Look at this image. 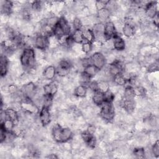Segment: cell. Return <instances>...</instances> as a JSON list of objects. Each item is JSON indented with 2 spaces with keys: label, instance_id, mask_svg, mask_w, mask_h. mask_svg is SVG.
Here are the masks:
<instances>
[{
  "label": "cell",
  "instance_id": "6da1fadb",
  "mask_svg": "<svg viewBox=\"0 0 159 159\" xmlns=\"http://www.w3.org/2000/svg\"><path fill=\"white\" fill-rule=\"evenodd\" d=\"M51 134L53 139L58 143L70 142L74 137V133L69 127H63L55 124L52 128Z\"/></svg>",
  "mask_w": 159,
  "mask_h": 159
},
{
  "label": "cell",
  "instance_id": "7a4b0ae2",
  "mask_svg": "<svg viewBox=\"0 0 159 159\" xmlns=\"http://www.w3.org/2000/svg\"><path fill=\"white\" fill-rule=\"evenodd\" d=\"M19 59L21 66L26 72L36 66V55L35 50L32 47L24 48L20 55Z\"/></svg>",
  "mask_w": 159,
  "mask_h": 159
},
{
  "label": "cell",
  "instance_id": "3957f363",
  "mask_svg": "<svg viewBox=\"0 0 159 159\" xmlns=\"http://www.w3.org/2000/svg\"><path fill=\"white\" fill-rule=\"evenodd\" d=\"M99 116L106 122L111 123L115 118L116 112L113 102L104 101L100 106Z\"/></svg>",
  "mask_w": 159,
  "mask_h": 159
},
{
  "label": "cell",
  "instance_id": "277c9868",
  "mask_svg": "<svg viewBox=\"0 0 159 159\" xmlns=\"http://www.w3.org/2000/svg\"><path fill=\"white\" fill-rule=\"evenodd\" d=\"M34 46L36 49L45 51L50 47V37L41 33H37L34 37Z\"/></svg>",
  "mask_w": 159,
  "mask_h": 159
},
{
  "label": "cell",
  "instance_id": "5b68a950",
  "mask_svg": "<svg viewBox=\"0 0 159 159\" xmlns=\"http://www.w3.org/2000/svg\"><path fill=\"white\" fill-rule=\"evenodd\" d=\"M91 63L96 66L99 71L106 65V58L101 52H96L89 56Z\"/></svg>",
  "mask_w": 159,
  "mask_h": 159
},
{
  "label": "cell",
  "instance_id": "8992f818",
  "mask_svg": "<svg viewBox=\"0 0 159 159\" xmlns=\"http://www.w3.org/2000/svg\"><path fill=\"white\" fill-rule=\"evenodd\" d=\"M39 119L40 124L43 127H47L48 125L51 121L52 115L50 112V109L49 107L46 106H42L39 112Z\"/></svg>",
  "mask_w": 159,
  "mask_h": 159
},
{
  "label": "cell",
  "instance_id": "52a82bcc",
  "mask_svg": "<svg viewBox=\"0 0 159 159\" xmlns=\"http://www.w3.org/2000/svg\"><path fill=\"white\" fill-rule=\"evenodd\" d=\"M158 2L157 1L147 2L143 7L146 17L152 19L158 14Z\"/></svg>",
  "mask_w": 159,
  "mask_h": 159
},
{
  "label": "cell",
  "instance_id": "ba28073f",
  "mask_svg": "<svg viewBox=\"0 0 159 159\" xmlns=\"http://www.w3.org/2000/svg\"><path fill=\"white\" fill-rule=\"evenodd\" d=\"M38 88L37 86L32 81H29L21 87L20 91L24 95V98H28L30 99L37 93Z\"/></svg>",
  "mask_w": 159,
  "mask_h": 159
},
{
  "label": "cell",
  "instance_id": "9c48e42d",
  "mask_svg": "<svg viewBox=\"0 0 159 159\" xmlns=\"http://www.w3.org/2000/svg\"><path fill=\"white\" fill-rule=\"evenodd\" d=\"M119 32L116 28L115 24L111 20H108L104 23V37L106 40L112 39Z\"/></svg>",
  "mask_w": 159,
  "mask_h": 159
},
{
  "label": "cell",
  "instance_id": "30bf717a",
  "mask_svg": "<svg viewBox=\"0 0 159 159\" xmlns=\"http://www.w3.org/2000/svg\"><path fill=\"white\" fill-rule=\"evenodd\" d=\"M43 93L45 95L55 97L58 93V83L57 80H53L46 83L42 86Z\"/></svg>",
  "mask_w": 159,
  "mask_h": 159
},
{
  "label": "cell",
  "instance_id": "8fae6325",
  "mask_svg": "<svg viewBox=\"0 0 159 159\" xmlns=\"http://www.w3.org/2000/svg\"><path fill=\"white\" fill-rule=\"evenodd\" d=\"M81 138L84 144L90 149L95 148L97 144V139L94 134H91L86 130L83 131L81 134Z\"/></svg>",
  "mask_w": 159,
  "mask_h": 159
},
{
  "label": "cell",
  "instance_id": "7c38bea8",
  "mask_svg": "<svg viewBox=\"0 0 159 159\" xmlns=\"http://www.w3.org/2000/svg\"><path fill=\"white\" fill-rule=\"evenodd\" d=\"M137 102L134 99H123L120 101V107H121L129 114H132L135 109Z\"/></svg>",
  "mask_w": 159,
  "mask_h": 159
},
{
  "label": "cell",
  "instance_id": "4fadbf2b",
  "mask_svg": "<svg viewBox=\"0 0 159 159\" xmlns=\"http://www.w3.org/2000/svg\"><path fill=\"white\" fill-rule=\"evenodd\" d=\"M112 43L113 49L118 52H122L126 48V42L122 38L119 32H117V34L112 39Z\"/></svg>",
  "mask_w": 159,
  "mask_h": 159
},
{
  "label": "cell",
  "instance_id": "5bb4252c",
  "mask_svg": "<svg viewBox=\"0 0 159 159\" xmlns=\"http://www.w3.org/2000/svg\"><path fill=\"white\" fill-rule=\"evenodd\" d=\"M42 73L44 80L51 81L57 75V68L53 65H48L43 70Z\"/></svg>",
  "mask_w": 159,
  "mask_h": 159
},
{
  "label": "cell",
  "instance_id": "9a60e30c",
  "mask_svg": "<svg viewBox=\"0 0 159 159\" xmlns=\"http://www.w3.org/2000/svg\"><path fill=\"white\" fill-rule=\"evenodd\" d=\"M10 62L8 57L3 54H1L0 57V74L1 78L5 77L8 72L10 66Z\"/></svg>",
  "mask_w": 159,
  "mask_h": 159
},
{
  "label": "cell",
  "instance_id": "2e32d148",
  "mask_svg": "<svg viewBox=\"0 0 159 159\" xmlns=\"http://www.w3.org/2000/svg\"><path fill=\"white\" fill-rule=\"evenodd\" d=\"M58 24L62 29L65 36L70 35L71 34V25L70 24L68 20H67V19L64 16L60 17Z\"/></svg>",
  "mask_w": 159,
  "mask_h": 159
},
{
  "label": "cell",
  "instance_id": "e0dca14e",
  "mask_svg": "<svg viewBox=\"0 0 159 159\" xmlns=\"http://www.w3.org/2000/svg\"><path fill=\"white\" fill-rule=\"evenodd\" d=\"M111 12L107 8H103L100 10L97 11L96 12V17L98 20V22L105 23L106 22L109 20V19L111 16Z\"/></svg>",
  "mask_w": 159,
  "mask_h": 159
},
{
  "label": "cell",
  "instance_id": "ac0fdd59",
  "mask_svg": "<svg viewBox=\"0 0 159 159\" xmlns=\"http://www.w3.org/2000/svg\"><path fill=\"white\" fill-rule=\"evenodd\" d=\"M1 11L2 15L9 16L11 15L13 11L14 3L11 1H2L1 2Z\"/></svg>",
  "mask_w": 159,
  "mask_h": 159
},
{
  "label": "cell",
  "instance_id": "d6986e66",
  "mask_svg": "<svg viewBox=\"0 0 159 159\" xmlns=\"http://www.w3.org/2000/svg\"><path fill=\"white\" fill-rule=\"evenodd\" d=\"M4 112L7 118H9L13 120L16 125L18 124V123L19 122V115L18 111L11 107H7L4 110Z\"/></svg>",
  "mask_w": 159,
  "mask_h": 159
},
{
  "label": "cell",
  "instance_id": "ffe728a7",
  "mask_svg": "<svg viewBox=\"0 0 159 159\" xmlns=\"http://www.w3.org/2000/svg\"><path fill=\"white\" fill-rule=\"evenodd\" d=\"M88 87L83 84H79L75 87L73 91V95L78 98H84L88 94Z\"/></svg>",
  "mask_w": 159,
  "mask_h": 159
},
{
  "label": "cell",
  "instance_id": "44dd1931",
  "mask_svg": "<svg viewBox=\"0 0 159 159\" xmlns=\"http://www.w3.org/2000/svg\"><path fill=\"white\" fill-rule=\"evenodd\" d=\"M122 97L123 99H134L136 97L134 88L129 84L125 85Z\"/></svg>",
  "mask_w": 159,
  "mask_h": 159
},
{
  "label": "cell",
  "instance_id": "7402d4cb",
  "mask_svg": "<svg viewBox=\"0 0 159 159\" xmlns=\"http://www.w3.org/2000/svg\"><path fill=\"white\" fill-rule=\"evenodd\" d=\"M91 99L93 104L98 107H100L102 104L104 102V93L99 91L93 93Z\"/></svg>",
  "mask_w": 159,
  "mask_h": 159
},
{
  "label": "cell",
  "instance_id": "603a6c76",
  "mask_svg": "<svg viewBox=\"0 0 159 159\" xmlns=\"http://www.w3.org/2000/svg\"><path fill=\"white\" fill-rule=\"evenodd\" d=\"M121 30L123 35H124L127 38L132 37L135 35L136 31L135 27L126 24H124Z\"/></svg>",
  "mask_w": 159,
  "mask_h": 159
},
{
  "label": "cell",
  "instance_id": "cb8c5ba5",
  "mask_svg": "<svg viewBox=\"0 0 159 159\" xmlns=\"http://www.w3.org/2000/svg\"><path fill=\"white\" fill-rule=\"evenodd\" d=\"M83 35L84 39V41L93 43L95 40V36L94 34L91 29V28L88 27H84L82 29Z\"/></svg>",
  "mask_w": 159,
  "mask_h": 159
},
{
  "label": "cell",
  "instance_id": "d4e9b609",
  "mask_svg": "<svg viewBox=\"0 0 159 159\" xmlns=\"http://www.w3.org/2000/svg\"><path fill=\"white\" fill-rule=\"evenodd\" d=\"M71 37L76 44H81L84 41V37L83 35L82 29L80 30H74L73 32L71 34Z\"/></svg>",
  "mask_w": 159,
  "mask_h": 159
},
{
  "label": "cell",
  "instance_id": "484cf974",
  "mask_svg": "<svg viewBox=\"0 0 159 159\" xmlns=\"http://www.w3.org/2000/svg\"><path fill=\"white\" fill-rule=\"evenodd\" d=\"M112 81L114 85L119 86H125L127 84V80L124 77L122 73L117 74L113 76Z\"/></svg>",
  "mask_w": 159,
  "mask_h": 159
},
{
  "label": "cell",
  "instance_id": "4316f807",
  "mask_svg": "<svg viewBox=\"0 0 159 159\" xmlns=\"http://www.w3.org/2000/svg\"><path fill=\"white\" fill-rule=\"evenodd\" d=\"M16 125V123L9 118L5 119L1 122V127H2L7 132H12Z\"/></svg>",
  "mask_w": 159,
  "mask_h": 159
},
{
  "label": "cell",
  "instance_id": "83f0119b",
  "mask_svg": "<svg viewBox=\"0 0 159 159\" xmlns=\"http://www.w3.org/2000/svg\"><path fill=\"white\" fill-rule=\"evenodd\" d=\"M83 71L85 73H86L88 75H89L91 78H93L96 75H98V73L99 72V70L96 66H94L93 65L90 64V65L85 66L83 68Z\"/></svg>",
  "mask_w": 159,
  "mask_h": 159
},
{
  "label": "cell",
  "instance_id": "f1b7e54d",
  "mask_svg": "<svg viewBox=\"0 0 159 159\" xmlns=\"http://www.w3.org/2000/svg\"><path fill=\"white\" fill-rule=\"evenodd\" d=\"M59 18H60L59 17L55 16V14L49 15L47 17L45 18L46 24L53 29L58 23Z\"/></svg>",
  "mask_w": 159,
  "mask_h": 159
},
{
  "label": "cell",
  "instance_id": "f546056e",
  "mask_svg": "<svg viewBox=\"0 0 159 159\" xmlns=\"http://www.w3.org/2000/svg\"><path fill=\"white\" fill-rule=\"evenodd\" d=\"M73 65L71 61L68 58H62L58 62V66L65 70H71Z\"/></svg>",
  "mask_w": 159,
  "mask_h": 159
},
{
  "label": "cell",
  "instance_id": "4dcf8cb0",
  "mask_svg": "<svg viewBox=\"0 0 159 159\" xmlns=\"http://www.w3.org/2000/svg\"><path fill=\"white\" fill-rule=\"evenodd\" d=\"M132 154L134 155L135 158H145V148L143 147H134V148L132 150Z\"/></svg>",
  "mask_w": 159,
  "mask_h": 159
},
{
  "label": "cell",
  "instance_id": "1f68e13d",
  "mask_svg": "<svg viewBox=\"0 0 159 159\" xmlns=\"http://www.w3.org/2000/svg\"><path fill=\"white\" fill-rule=\"evenodd\" d=\"M93 49V43L84 41L81 44V50L84 54H89Z\"/></svg>",
  "mask_w": 159,
  "mask_h": 159
},
{
  "label": "cell",
  "instance_id": "d6a6232c",
  "mask_svg": "<svg viewBox=\"0 0 159 159\" xmlns=\"http://www.w3.org/2000/svg\"><path fill=\"white\" fill-rule=\"evenodd\" d=\"M98 89L99 91L102 93H105L108 89H110V85L108 81L104 80L98 81Z\"/></svg>",
  "mask_w": 159,
  "mask_h": 159
},
{
  "label": "cell",
  "instance_id": "836d02e7",
  "mask_svg": "<svg viewBox=\"0 0 159 159\" xmlns=\"http://www.w3.org/2000/svg\"><path fill=\"white\" fill-rule=\"evenodd\" d=\"M43 6V2L40 1H35L31 3V9L35 13L40 12L42 11Z\"/></svg>",
  "mask_w": 159,
  "mask_h": 159
},
{
  "label": "cell",
  "instance_id": "e575fe53",
  "mask_svg": "<svg viewBox=\"0 0 159 159\" xmlns=\"http://www.w3.org/2000/svg\"><path fill=\"white\" fill-rule=\"evenodd\" d=\"M91 81V78L83 71L80 75V83L81 84L88 86L89 82Z\"/></svg>",
  "mask_w": 159,
  "mask_h": 159
},
{
  "label": "cell",
  "instance_id": "d590c367",
  "mask_svg": "<svg viewBox=\"0 0 159 159\" xmlns=\"http://www.w3.org/2000/svg\"><path fill=\"white\" fill-rule=\"evenodd\" d=\"M71 25L73 27V30H80V29H82L83 28V24L81 19L78 17H76L73 19Z\"/></svg>",
  "mask_w": 159,
  "mask_h": 159
},
{
  "label": "cell",
  "instance_id": "8d00e7d4",
  "mask_svg": "<svg viewBox=\"0 0 159 159\" xmlns=\"http://www.w3.org/2000/svg\"><path fill=\"white\" fill-rule=\"evenodd\" d=\"M104 101H107L110 102H113L116 99L115 94L111 89H108L107 91L104 93Z\"/></svg>",
  "mask_w": 159,
  "mask_h": 159
},
{
  "label": "cell",
  "instance_id": "74e56055",
  "mask_svg": "<svg viewBox=\"0 0 159 159\" xmlns=\"http://www.w3.org/2000/svg\"><path fill=\"white\" fill-rule=\"evenodd\" d=\"M150 151L152 156L155 158H158L159 157V142L158 140H157L150 147Z\"/></svg>",
  "mask_w": 159,
  "mask_h": 159
},
{
  "label": "cell",
  "instance_id": "f35d334b",
  "mask_svg": "<svg viewBox=\"0 0 159 159\" xmlns=\"http://www.w3.org/2000/svg\"><path fill=\"white\" fill-rule=\"evenodd\" d=\"M56 68H57V75L60 78H65L68 75H70V70H65V69L60 68L58 66H57Z\"/></svg>",
  "mask_w": 159,
  "mask_h": 159
},
{
  "label": "cell",
  "instance_id": "ab89813d",
  "mask_svg": "<svg viewBox=\"0 0 159 159\" xmlns=\"http://www.w3.org/2000/svg\"><path fill=\"white\" fill-rule=\"evenodd\" d=\"M108 1H101V0H99V1H95L94 2V6H95V7H96V11H98V10H100L101 9H103V8H105L106 6V4L107 3Z\"/></svg>",
  "mask_w": 159,
  "mask_h": 159
},
{
  "label": "cell",
  "instance_id": "60d3db41",
  "mask_svg": "<svg viewBox=\"0 0 159 159\" xmlns=\"http://www.w3.org/2000/svg\"><path fill=\"white\" fill-rule=\"evenodd\" d=\"M88 89H89L90 91H92V93L97 91L98 90V81H91L89 83L87 86Z\"/></svg>",
  "mask_w": 159,
  "mask_h": 159
},
{
  "label": "cell",
  "instance_id": "b9f144b4",
  "mask_svg": "<svg viewBox=\"0 0 159 159\" xmlns=\"http://www.w3.org/2000/svg\"><path fill=\"white\" fill-rule=\"evenodd\" d=\"M86 130L91 134H94L96 132V127L94 124H89Z\"/></svg>",
  "mask_w": 159,
  "mask_h": 159
},
{
  "label": "cell",
  "instance_id": "7bdbcfd3",
  "mask_svg": "<svg viewBox=\"0 0 159 159\" xmlns=\"http://www.w3.org/2000/svg\"><path fill=\"white\" fill-rule=\"evenodd\" d=\"M159 14H158L155 17H154L152 19V23L153 25H154V27L158 28V22H159V16H158Z\"/></svg>",
  "mask_w": 159,
  "mask_h": 159
},
{
  "label": "cell",
  "instance_id": "ee69618b",
  "mask_svg": "<svg viewBox=\"0 0 159 159\" xmlns=\"http://www.w3.org/2000/svg\"><path fill=\"white\" fill-rule=\"evenodd\" d=\"M45 158H58V157L55 153H50V154H47V155L45 157Z\"/></svg>",
  "mask_w": 159,
  "mask_h": 159
}]
</instances>
